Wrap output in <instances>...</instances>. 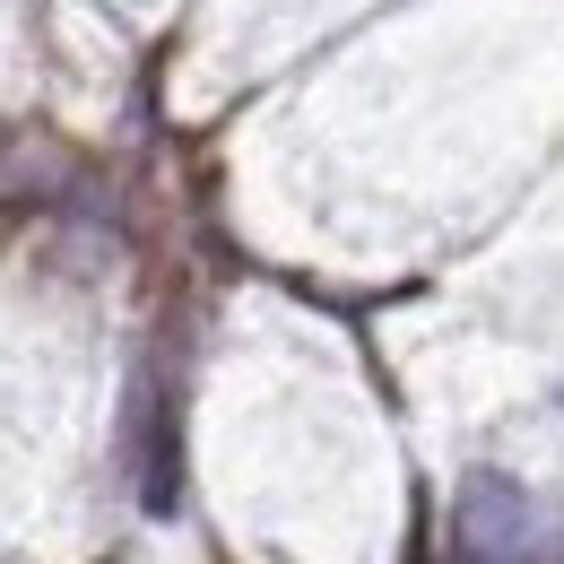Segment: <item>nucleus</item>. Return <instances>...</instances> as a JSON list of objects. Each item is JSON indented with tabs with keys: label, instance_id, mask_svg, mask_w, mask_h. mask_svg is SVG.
Instances as JSON below:
<instances>
[{
	"label": "nucleus",
	"instance_id": "nucleus-2",
	"mask_svg": "<svg viewBox=\"0 0 564 564\" xmlns=\"http://www.w3.org/2000/svg\"><path fill=\"white\" fill-rule=\"evenodd\" d=\"M140 503L148 512H174V443L156 425V391H140Z\"/></svg>",
	"mask_w": 564,
	"mask_h": 564
},
{
	"label": "nucleus",
	"instance_id": "nucleus-1",
	"mask_svg": "<svg viewBox=\"0 0 564 564\" xmlns=\"http://www.w3.org/2000/svg\"><path fill=\"white\" fill-rule=\"evenodd\" d=\"M452 564H547V521H539L530 487H512L503 469L460 478V503H452Z\"/></svg>",
	"mask_w": 564,
	"mask_h": 564
}]
</instances>
